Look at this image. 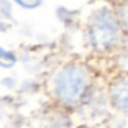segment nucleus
<instances>
[{
    "label": "nucleus",
    "mask_w": 128,
    "mask_h": 128,
    "mask_svg": "<svg viewBox=\"0 0 128 128\" xmlns=\"http://www.w3.org/2000/svg\"><path fill=\"white\" fill-rule=\"evenodd\" d=\"M97 78V69L89 60L69 58L54 67L45 80V88L54 104L69 110L87 102Z\"/></svg>",
    "instance_id": "f257e3e1"
},
{
    "label": "nucleus",
    "mask_w": 128,
    "mask_h": 128,
    "mask_svg": "<svg viewBox=\"0 0 128 128\" xmlns=\"http://www.w3.org/2000/svg\"><path fill=\"white\" fill-rule=\"evenodd\" d=\"M127 36L110 5L93 10L84 25V42L90 56L110 60L124 45Z\"/></svg>",
    "instance_id": "f03ea898"
},
{
    "label": "nucleus",
    "mask_w": 128,
    "mask_h": 128,
    "mask_svg": "<svg viewBox=\"0 0 128 128\" xmlns=\"http://www.w3.org/2000/svg\"><path fill=\"white\" fill-rule=\"evenodd\" d=\"M107 99L117 112L128 114V72H114L107 79Z\"/></svg>",
    "instance_id": "7ed1b4c3"
},
{
    "label": "nucleus",
    "mask_w": 128,
    "mask_h": 128,
    "mask_svg": "<svg viewBox=\"0 0 128 128\" xmlns=\"http://www.w3.org/2000/svg\"><path fill=\"white\" fill-rule=\"evenodd\" d=\"M110 6L114 10L126 36L128 38V0H116Z\"/></svg>",
    "instance_id": "20e7f679"
},
{
    "label": "nucleus",
    "mask_w": 128,
    "mask_h": 128,
    "mask_svg": "<svg viewBox=\"0 0 128 128\" xmlns=\"http://www.w3.org/2000/svg\"><path fill=\"white\" fill-rule=\"evenodd\" d=\"M104 2H107V3H108V4L110 5V4H113V3L116 2V0H104Z\"/></svg>",
    "instance_id": "39448f33"
}]
</instances>
